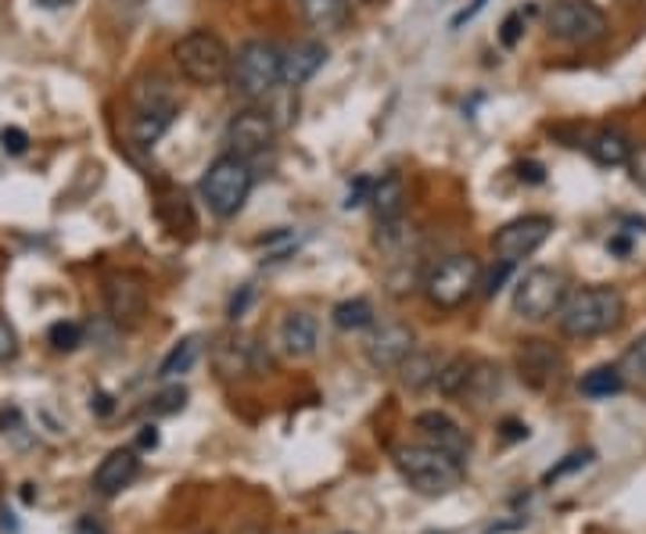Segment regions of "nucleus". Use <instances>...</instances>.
<instances>
[{"label":"nucleus","instance_id":"f257e3e1","mask_svg":"<svg viewBox=\"0 0 646 534\" xmlns=\"http://www.w3.org/2000/svg\"><path fill=\"white\" fill-rule=\"evenodd\" d=\"M625 319V298L618 287H578L575 295L564 298L557 323L568 337L578 342H589V337H604L610 330H618Z\"/></svg>","mask_w":646,"mask_h":534},{"label":"nucleus","instance_id":"f03ea898","mask_svg":"<svg viewBox=\"0 0 646 534\" xmlns=\"http://www.w3.org/2000/svg\"><path fill=\"white\" fill-rule=\"evenodd\" d=\"M395 471L417 495L439 498L463 484V463L434 445H402L395 448Z\"/></svg>","mask_w":646,"mask_h":534},{"label":"nucleus","instance_id":"7ed1b4c3","mask_svg":"<svg viewBox=\"0 0 646 534\" xmlns=\"http://www.w3.org/2000/svg\"><path fill=\"white\" fill-rule=\"evenodd\" d=\"M234 90L248 101L258 97H270L284 83V51L270 40H248L237 47V55L231 61V76Z\"/></svg>","mask_w":646,"mask_h":534},{"label":"nucleus","instance_id":"20e7f679","mask_svg":"<svg viewBox=\"0 0 646 534\" xmlns=\"http://www.w3.org/2000/svg\"><path fill=\"white\" fill-rule=\"evenodd\" d=\"M173 58H176V69L194 87H216L231 76V47H226L216 32L208 29H190L187 37L176 40L173 47Z\"/></svg>","mask_w":646,"mask_h":534},{"label":"nucleus","instance_id":"39448f33","mask_svg":"<svg viewBox=\"0 0 646 534\" xmlns=\"http://www.w3.org/2000/svg\"><path fill=\"white\" fill-rule=\"evenodd\" d=\"M252 166L237 155H219L213 166L202 176V198L208 205V212L219 219H231L245 208L252 194Z\"/></svg>","mask_w":646,"mask_h":534},{"label":"nucleus","instance_id":"423d86ee","mask_svg":"<svg viewBox=\"0 0 646 534\" xmlns=\"http://www.w3.org/2000/svg\"><path fill=\"white\" fill-rule=\"evenodd\" d=\"M481 287V263L474 255H449L439 266H431L424 277V295L434 309H460L463 301H471V295Z\"/></svg>","mask_w":646,"mask_h":534},{"label":"nucleus","instance_id":"0eeeda50","mask_svg":"<svg viewBox=\"0 0 646 534\" xmlns=\"http://www.w3.org/2000/svg\"><path fill=\"white\" fill-rule=\"evenodd\" d=\"M564 298H568V277L560 269L539 266L521 277V284L513 287V313L521 319L542 323L549 316L560 313Z\"/></svg>","mask_w":646,"mask_h":534},{"label":"nucleus","instance_id":"6e6552de","mask_svg":"<svg viewBox=\"0 0 646 534\" xmlns=\"http://www.w3.org/2000/svg\"><path fill=\"white\" fill-rule=\"evenodd\" d=\"M546 29L564 43H593L607 32V19L593 0H554L546 8Z\"/></svg>","mask_w":646,"mask_h":534},{"label":"nucleus","instance_id":"1a4fd4ad","mask_svg":"<svg viewBox=\"0 0 646 534\" xmlns=\"http://www.w3.org/2000/svg\"><path fill=\"white\" fill-rule=\"evenodd\" d=\"M549 234H554V219L549 216H525V219H513L507 226H499L496 237H492V251L499 263H507V266H517L521 258L528 255H536Z\"/></svg>","mask_w":646,"mask_h":534},{"label":"nucleus","instance_id":"9d476101","mask_svg":"<svg viewBox=\"0 0 646 534\" xmlns=\"http://www.w3.org/2000/svg\"><path fill=\"white\" fill-rule=\"evenodd\" d=\"M173 119H176V97L161 79H155V90H137L134 140L140 148H151V144L173 126Z\"/></svg>","mask_w":646,"mask_h":534},{"label":"nucleus","instance_id":"9b49d317","mask_svg":"<svg viewBox=\"0 0 646 534\" xmlns=\"http://www.w3.org/2000/svg\"><path fill=\"white\" fill-rule=\"evenodd\" d=\"M105 305L116 323H123V327H137L144 313H148V280L134 269L111 273V277L105 280Z\"/></svg>","mask_w":646,"mask_h":534},{"label":"nucleus","instance_id":"f8f14e48","mask_svg":"<svg viewBox=\"0 0 646 534\" xmlns=\"http://www.w3.org/2000/svg\"><path fill=\"white\" fill-rule=\"evenodd\" d=\"M517 374L536 392H557L564 384V355L546 342H525L517 348Z\"/></svg>","mask_w":646,"mask_h":534},{"label":"nucleus","instance_id":"ddd939ff","mask_svg":"<svg viewBox=\"0 0 646 534\" xmlns=\"http://www.w3.org/2000/svg\"><path fill=\"white\" fill-rule=\"evenodd\" d=\"M226 144H231V155L237 158H258L270 151L273 144V119L266 116V111H241V116L231 119V126H226Z\"/></svg>","mask_w":646,"mask_h":534},{"label":"nucleus","instance_id":"4468645a","mask_svg":"<svg viewBox=\"0 0 646 534\" xmlns=\"http://www.w3.org/2000/svg\"><path fill=\"white\" fill-rule=\"evenodd\" d=\"M413 352V330L407 323H388L366 342V359L374 369H399L402 359Z\"/></svg>","mask_w":646,"mask_h":534},{"label":"nucleus","instance_id":"2eb2a0df","mask_svg":"<svg viewBox=\"0 0 646 534\" xmlns=\"http://www.w3.org/2000/svg\"><path fill=\"white\" fill-rule=\"evenodd\" d=\"M417 427L424 431L428 445L449 452L452 459L467 463V456H471V434H467L460 424H452L446 413H420L417 416Z\"/></svg>","mask_w":646,"mask_h":534},{"label":"nucleus","instance_id":"dca6fc26","mask_svg":"<svg viewBox=\"0 0 646 534\" xmlns=\"http://www.w3.org/2000/svg\"><path fill=\"white\" fill-rule=\"evenodd\" d=\"M140 474V459L134 448H116L108 452V456L101 459V466L94 471V492L97 495H119L123 488H129V484L137 481Z\"/></svg>","mask_w":646,"mask_h":534},{"label":"nucleus","instance_id":"f3484780","mask_svg":"<svg viewBox=\"0 0 646 534\" xmlns=\"http://www.w3.org/2000/svg\"><path fill=\"white\" fill-rule=\"evenodd\" d=\"M213 359H216V366H219V374H223V377L255 374V369H258V348L252 345V337H248V334L231 330V334H223L219 342H216Z\"/></svg>","mask_w":646,"mask_h":534},{"label":"nucleus","instance_id":"a211bd4d","mask_svg":"<svg viewBox=\"0 0 646 534\" xmlns=\"http://www.w3.org/2000/svg\"><path fill=\"white\" fill-rule=\"evenodd\" d=\"M323 61H327V47L323 43H316V40L295 43L284 55V83H291V87L310 83V79L323 69Z\"/></svg>","mask_w":646,"mask_h":534},{"label":"nucleus","instance_id":"6ab92c4d","mask_svg":"<svg viewBox=\"0 0 646 534\" xmlns=\"http://www.w3.org/2000/svg\"><path fill=\"white\" fill-rule=\"evenodd\" d=\"M316 337L320 327L310 313H287L281 323V348L291 355V359H310L316 352Z\"/></svg>","mask_w":646,"mask_h":534},{"label":"nucleus","instance_id":"aec40b11","mask_svg":"<svg viewBox=\"0 0 646 534\" xmlns=\"http://www.w3.org/2000/svg\"><path fill=\"white\" fill-rule=\"evenodd\" d=\"M370 205H374L378 222H399L402 212H407V184H402V176L388 172L384 180H378L374 190H370Z\"/></svg>","mask_w":646,"mask_h":534},{"label":"nucleus","instance_id":"412c9836","mask_svg":"<svg viewBox=\"0 0 646 534\" xmlns=\"http://www.w3.org/2000/svg\"><path fill=\"white\" fill-rule=\"evenodd\" d=\"M298 11L310 29L316 32H337L349 22V0H298Z\"/></svg>","mask_w":646,"mask_h":534},{"label":"nucleus","instance_id":"4be33fe9","mask_svg":"<svg viewBox=\"0 0 646 534\" xmlns=\"http://www.w3.org/2000/svg\"><path fill=\"white\" fill-rule=\"evenodd\" d=\"M589 155L596 166H625L628 155H633V144L625 140V134H618V129H600L593 140H589Z\"/></svg>","mask_w":646,"mask_h":534},{"label":"nucleus","instance_id":"5701e85b","mask_svg":"<svg viewBox=\"0 0 646 534\" xmlns=\"http://www.w3.org/2000/svg\"><path fill=\"white\" fill-rule=\"evenodd\" d=\"M439 355H431V352H410L407 359H402L399 366V377L407 387H413V392H420V387H428L434 384V377H439Z\"/></svg>","mask_w":646,"mask_h":534},{"label":"nucleus","instance_id":"b1692460","mask_svg":"<svg viewBox=\"0 0 646 534\" xmlns=\"http://www.w3.org/2000/svg\"><path fill=\"white\" fill-rule=\"evenodd\" d=\"M198 355H202V337L198 334L184 337V342H176L173 352L166 355V359H161L158 377L161 380H173V377H180V374H190V366L198 363Z\"/></svg>","mask_w":646,"mask_h":534},{"label":"nucleus","instance_id":"393cba45","mask_svg":"<svg viewBox=\"0 0 646 534\" xmlns=\"http://www.w3.org/2000/svg\"><path fill=\"white\" fill-rule=\"evenodd\" d=\"M625 377H621V369L618 366H596L589 369L586 377H581V395H589V398H610V395H618L625 392Z\"/></svg>","mask_w":646,"mask_h":534},{"label":"nucleus","instance_id":"a878e982","mask_svg":"<svg viewBox=\"0 0 646 534\" xmlns=\"http://www.w3.org/2000/svg\"><path fill=\"white\" fill-rule=\"evenodd\" d=\"M334 327L337 330H366L374 323V309H370L366 298H349V301H337L334 305Z\"/></svg>","mask_w":646,"mask_h":534},{"label":"nucleus","instance_id":"bb28decb","mask_svg":"<svg viewBox=\"0 0 646 534\" xmlns=\"http://www.w3.org/2000/svg\"><path fill=\"white\" fill-rule=\"evenodd\" d=\"M467 380H471V363H467L463 355L442 363L439 366V377H434V384H439L442 395H460V392H467Z\"/></svg>","mask_w":646,"mask_h":534},{"label":"nucleus","instance_id":"cd10ccee","mask_svg":"<svg viewBox=\"0 0 646 534\" xmlns=\"http://www.w3.org/2000/svg\"><path fill=\"white\" fill-rule=\"evenodd\" d=\"M618 369H621V377H625V380L646 384V334H639L636 342L625 348Z\"/></svg>","mask_w":646,"mask_h":534},{"label":"nucleus","instance_id":"c85d7f7f","mask_svg":"<svg viewBox=\"0 0 646 534\" xmlns=\"http://www.w3.org/2000/svg\"><path fill=\"white\" fill-rule=\"evenodd\" d=\"M47 342H51L55 352H76L79 345H84V327L79 323H55L51 330H47Z\"/></svg>","mask_w":646,"mask_h":534},{"label":"nucleus","instance_id":"c756f323","mask_svg":"<svg viewBox=\"0 0 646 534\" xmlns=\"http://www.w3.org/2000/svg\"><path fill=\"white\" fill-rule=\"evenodd\" d=\"M184 406H187V387L184 384H173V387H166V392H158L151 398L148 413H155V416H173V413H180Z\"/></svg>","mask_w":646,"mask_h":534},{"label":"nucleus","instance_id":"7c9ffc66","mask_svg":"<svg viewBox=\"0 0 646 534\" xmlns=\"http://www.w3.org/2000/svg\"><path fill=\"white\" fill-rule=\"evenodd\" d=\"M625 169H628V180L646 194V144H636L633 155L625 161Z\"/></svg>","mask_w":646,"mask_h":534},{"label":"nucleus","instance_id":"2f4dec72","mask_svg":"<svg viewBox=\"0 0 646 534\" xmlns=\"http://www.w3.org/2000/svg\"><path fill=\"white\" fill-rule=\"evenodd\" d=\"M14 355H19V334L8 319H0V366L14 363Z\"/></svg>","mask_w":646,"mask_h":534},{"label":"nucleus","instance_id":"473e14b6","mask_svg":"<svg viewBox=\"0 0 646 534\" xmlns=\"http://www.w3.org/2000/svg\"><path fill=\"white\" fill-rule=\"evenodd\" d=\"M0 148H4L8 155H26V148H29L26 129H19V126H8L4 134H0Z\"/></svg>","mask_w":646,"mask_h":534},{"label":"nucleus","instance_id":"72a5a7b5","mask_svg":"<svg viewBox=\"0 0 646 534\" xmlns=\"http://www.w3.org/2000/svg\"><path fill=\"white\" fill-rule=\"evenodd\" d=\"M521 32H525V14H521V11H513V14H507L503 29H499V40H503V47H517V40H521Z\"/></svg>","mask_w":646,"mask_h":534},{"label":"nucleus","instance_id":"f704fd0d","mask_svg":"<svg viewBox=\"0 0 646 534\" xmlns=\"http://www.w3.org/2000/svg\"><path fill=\"white\" fill-rule=\"evenodd\" d=\"M370 190H374V184L366 180V176H360L352 187H349V198H345V208H360V205H366L370 201Z\"/></svg>","mask_w":646,"mask_h":534},{"label":"nucleus","instance_id":"c9c22d12","mask_svg":"<svg viewBox=\"0 0 646 534\" xmlns=\"http://www.w3.org/2000/svg\"><path fill=\"white\" fill-rule=\"evenodd\" d=\"M589 456H593V452H575V456H568V463L554 466V471L546 474V481H557V477H564V474L578 471V466H586V463H589Z\"/></svg>","mask_w":646,"mask_h":534},{"label":"nucleus","instance_id":"e433bc0d","mask_svg":"<svg viewBox=\"0 0 646 534\" xmlns=\"http://www.w3.org/2000/svg\"><path fill=\"white\" fill-rule=\"evenodd\" d=\"M517 180L521 184H542L546 172H542L539 161H521V166H517Z\"/></svg>","mask_w":646,"mask_h":534},{"label":"nucleus","instance_id":"4c0bfd02","mask_svg":"<svg viewBox=\"0 0 646 534\" xmlns=\"http://www.w3.org/2000/svg\"><path fill=\"white\" fill-rule=\"evenodd\" d=\"M484 4H489V0H471V8H463V11L457 14V19H452V29H460V26H463L467 19H474V14H478V11H481Z\"/></svg>","mask_w":646,"mask_h":534},{"label":"nucleus","instance_id":"58836bf2","mask_svg":"<svg viewBox=\"0 0 646 534\" xmlns=\"http://www.w3.org/2000/svg\"><path fill=\"white\" fill-rule=\"evenodd\" d=\"M72 534H105L101 527H97L94 521H79L76 527H72Z\"/></svg>","mask_w":646,"mask_h":534},{"label":"nucleus","instance_id":"ea45409f","mask_svg":"<svg viewBox=\"0 0 646 534\" xmlns=\"http://www.w3.org/2000/svg\"><path fill=\"white\" fill-rule=\"evenodd\" d=\"M155 445H158L155 427H144V434H140V448H155Z\"/></svg>","mask_w":646,"mask_h":534},{"label":"nucleus","instance_id":"a19ab883","mask_svg":"<svg viewBox=\"0 0 646 534\" xmlns=\"http://www.w3.org/2000/svg\"><path fill=\"white\" fill-rule=\"evenodd\" d=\"M507 438H528V427H521V424H507Z\"/></svg>","mask_w":646,"mask_h":534},{"label":"nucleus","instance_id":"79ce46f5","mask_svg":"<svg viewBox=\"0 0 646 534\" xmlns=\"http://www.w3.org/2000/svg\"><path fill=\"white\" fill-rule=\"evenodd\" d=\"M37 4H43V8H61V4H69V0H37Z\"/></svg>","mask_w":646,"mask_h":534}]
</instances>
